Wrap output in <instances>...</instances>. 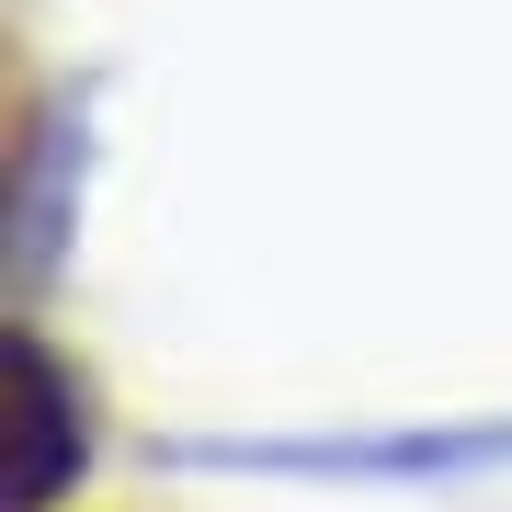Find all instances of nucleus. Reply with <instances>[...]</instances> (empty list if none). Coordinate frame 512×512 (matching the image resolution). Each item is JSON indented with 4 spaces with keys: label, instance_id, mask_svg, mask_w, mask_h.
Segmentation results:
<instances>
[{
    "label": "nucleus",
    "instance_id": "f257e3e1",
    "mask_svg": "<svg viewBox=\"0 0 512 512\" xmlns=\"http://www.w3.org/2000/svg\"><path fill=\"white\" fill-rule=\"evenodd\" d=\"M80 478V399L46 342H12V512H46Z\"/></svg>",
    "mask_w": 512,
    "mask_h": 512
}]
</instances>
